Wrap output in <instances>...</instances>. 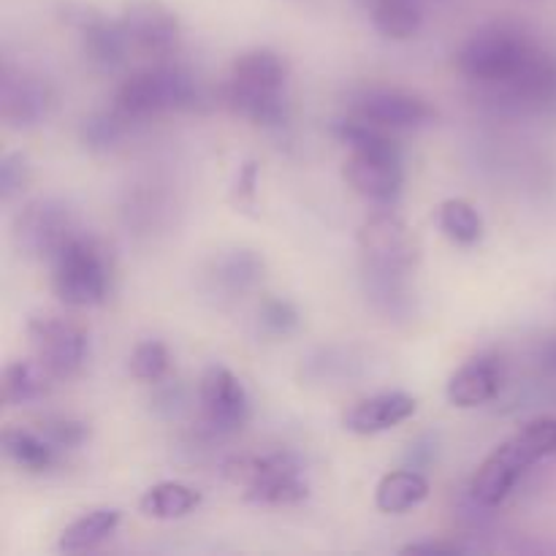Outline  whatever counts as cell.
<instances>
[{
	"label": "cell",
	"mask_w": 556,
	"mask_h": 556,
	"mask_svg": "<svg viewBox=\"0 0 556 556\" xmlns=\"http://www.w3.org/2000/svg\"><path fill=\"white\" fill-rule=\"evenodd\" d=\"M288 76L291 65L280 52L269 47L248 49L233 60L231 74L220 87L223 106L261 128H280L291 114L286 98Z\"/></svg>",
	"instance_id": "6da1fadb"
},
{
	"label": "cell",
	"mask_w": 556,
	"mask_h": 556,
	"mask_svg": "<svg viewBox=\"0 0 556 556\" xmlns=\"http://www.w3.org/2000/svg\"><path fill=\"white\" fill-rule=\"evenodd\" d=\"M541 43L514 22H492L472 33L456 52V68L465 79L483 87L508 85L538 54Z\"/></svg>",
	"instance_id": "7a4b0ae2"
},
{
	"label": "cell",
	"mask_w": 556,
	"mask_h": 556,
	"mask_svg": "<svg viewBox=\"0 0 556 556\" xmlns=\"http://www.w3.org/2000/svg\"><path fill=\"white\" fill-rule=\"evenodd\" d=\"M556 456V421L554 418H538L521 427L510 440L483 459L478 472L470 481V497L481 508H494L503 503L519 478L538 465L541 459Z\"/></svg>",
	"instance_id": "3957f363"
},
{
	"label": "cell",
	"mask_w": 556,
	"mask_h": 556,
	"mask_svg": "<svg viewBox=\"0 0 556 556\" xmlns=\"http://www.w3.org/2000/svg\"><path fill=\"white\" fill-rule=\"evenodd\" d=\"M204 103L206 96L201 81L188 68L166 60L130 74L114 96V106L134 119L168 112H199Z\"/></svg>",
	"instance_id": "277c9868"
},
{
	"label": "cell",
	"mask_w": 556,
	"mask_h": 556,
	"mask_svg": "<svg viewBox=\"0 0 556 556\" xmlns=\"http://www.w3.org/2000/svg\"><path fill=\"white\" fill-rule=\"evenodd\" d=\"M49 266H52V291L65 307H98L112 293V255L87 231L68 239L49 258Z\"/></svg>",
	"instance_id": "5b68a950"
},
{
	"label": "cell",
	"mask_w": 556,
	"mask_h": 556,
	"mask_svg": "<svg viewBox=\"0 0 556 556\" xmlns=\"http://www.w3.org/2000/svg\"><path fill=\"white\" fill-rule=\"evenodd\" d=\"M223 476L244 489V500L255 505H296L309 494L304 462L286 448L231 456Z\"/></svg>",
	"instance_id": "8992f818"
},
{
	"label": "cell",
	"mask_w": 556,
	"mask_h": 556,
	"mask_svg": "<svg viewBox=\"0 0 556 556\" xmlns=\"http://www.w3.org/2000/svg\"><path fill=\"white\" fill-rule=\"evenodd\" d=\"M79 231L85 228L63 199H36L22 206L14 217V242L27 258L49 261Z\"/></svg>",
	"instance_id": "52a82bcc"
},
{
	"label": "cell",
	"mask_w": 556,
	"mask_h": 556,
	"mask_svg": "<svg viewBox=\"0 0 556 556\" xmlns=\"http://www.w3.org/2000/svg\"><path fill=\"white\" fill-rule=\"evenodd\" d=\"M201 427L212 438H228L248 427L250 394L242 380L223 364H212L199 380Z\"/></svg>",
	"instance_id": "ba28073f"
},
{
	"label": "cell",
	"mask_w": 556,
	"mask_h": 556,
	"mask_svg": "<svg viewBox=\"0 0 556 556\" xmlns=\"http://www.w3.org/2000/svg\"><path fill=\"white\" fill-rule=\"evenodd\" d=\"M60 16L79 33L81 54H85L92 68L112 74V71L123 68L125 60L134 52L123 22L109 20L106 14H101L92 5L65 3L60 9Z\"/></svg>",
	"instance_id": "9c48e42d"
},
{
	"label": "cell",
	"mask_w": 556,
	"mask_h": 556,
	"mask_svg": "<svg viewBox=\"0 0 556 556\" xmlns=\"http://www.w3.org/2000/svg\"><path fill=\"white\" fill-rule=\"evenodd\" d=\"M27 337L36 358L47 364L58 380H71L87 362V331L79 324L58 315H36L27 324Z\"/></svg>",
	"instance_id": "30bf717a"
},
{
	"label": "cell",
	"mask_w": 556,
	"mask_h": 556,
	"mask_svg": "<svg viewBox=\"0 0 556 556\" xmlns=\"http://www.w3.org/2000/svg\"><path fill=\"white\" fill-rule=\"evenodd\" d=\"M389 130H416L434 123L438 112L427 98L402 87H362L353 92L351 112Z\"/></svg>",
	"instance_id": "8fae6325"
},
{
	"label": "cell",
	"mask_w": 556,
	"mask_h": 556,
	"mask_svg": "<svg viewBox=\"0 0 556 556\" xmlns=\"http://www.w3.org/2000/svg\"><path fill=\"white\" fill-rule=\"evenodd\" d=\"M119 22L128 33L134 52L152 58L155 63L174 58L182 43L179 16L161 0H130L119 14Z\"/></svg>",
	"instance_id": "7c38bea8"
},
{
	"label": "cell",
	"mask_w": 556,
	"mask_h": 556,
	"mask_svg": "<svg viewBox=\"0 0 556 556\" xmlns=\"http://www.w3.org/2000/svg\"><path fill=\"white\" fill-rule=\"evenodd\" d=\"M54 90L41 74L3 65L0 74V117L9 128L27 130L52 114Z\"/></svg>",
	"instance_id": "4fadbf2b"
},
{
	"label": "cell",
	"mask_w": 556,
	"mask_h": 556,
	"mask_svg": "<svg viewBox=\"0 0 556 556\" xmlns=\"http://www.w3.org/2000/svg\"><path fill=\"white\" fill-rule=\"evenodd\" d=\"M358 250L369 264L416 269L418 242L407 223L394 212H375L358 228Z\"/></svg>",
	"instance_id": "5bb4252c"
},
{
	"label": "cell",
	"mask_w": 556,
	"mask_h": 556,
	"mask_svg": "<svg viewBox=\"0 0 556 556\" xmlns=\"http://www.w3.org/2000/svg\"><path fill=\"white\" fill-rule=\"evenodd\" d=\"M342 177L348 188L372 204L391 206L405 188L402 155H380V152H351L342 163Z\"/></svg>",
	"instance_id": "9a60e30c"
},
{
	"label": "cell",
	"mask_w": 556,
	"mask_h": 556,
	"mask_svg": "<svg viewBox=\"0 0 556 556\" xmlns=\"http://www.w3.org/2000/svg\"><path fill=\"white\" fill-rule=\"evenodd\" d=\"M264 258L250 248L223 250L206 266V288H210L212 296L223 299V302H239V299H244L264 282Z\"/></svg>",
	"instance_id": "2e32d148"
},
{
	"label": "cell",
	"mask_w": 556,
	"mask_h": 556,
	"mask_svg": "<svg viewBox=\"0 0 556 556\" xmlns=\"http://www.w3.org/2000/svg\"><path fill=\"white\" fill-rule=\"evenodd\" d=\"M416 396L405 394V391H380V394L353 402L342 416V427L351 434L369 438V434H383L400 427L407 418L416 416Z\"/></svg>",
	"instance_id": "e0dca14e"
},
{
	"label": "cell",
	"mask_w": 556,
	"mask_h": 556,
	"mask_svg": "<svg viewBox=\"0 0 556 556\" xmlns=\"http://www.w3.org/2000/svg\"><path fill=\"white\" fill-rule=\"evenodd\" d=\"M410 275L413 269H396V266H380L364 261L362 282L369 304L391 320L413 318V313H416V291H413Z\"/></svg>",
	"instance_id": "ac0fdd59"
},
{
	"label": "cell",
	"mask_w": 556,
	"mask_h": 556,
	"mask_svg": "<svg viewBox=\"0 0 556 556\" xmlns=\"http://www.w3.org/2000/svg\"><path fill=\"white\" fill-rule=\"evenodd\" d=\"M503 364L494 353H478L470 362L462 364L454 375H451L445 394L454 407L470 410V407L486 405L503 389Z\"/></svg>",
	"instance_id": "d6986e66"
},
{
	"label": "cell",
	"mask_w": 556,
	"mask_h": 556,
	"mask_svg": "<svg viewBox=\"0 0 556 556\" xmlns=\"http://www.w3.org/2000/svg\"><path fill=\"white\" fill-rule=\"evenodd\" d=\"M54 380L58 378L41 358H16L3 369V402L9 407H20L43 400L52 391Z\"/></svg>",
	"instance_id": "ffe728a7"
},
{
	"label": "cell",
	"mask_w": 556,
	"mask_h": 556,
	"mask_svg": "<svg viewBox=\"0 0 556 556\" xmlns=\"http://www.w3.org/2000/svg\"><path fill=\"white\" fill-rule=\"evenodd\" d=\"M119 514L117 508H92L87 514H81L79 519L71 521L63 532H60L58 552L63 554H81L92 552V548L101 546L103 541L114 535V530L119 527Z\"/></svg>",
	"instance_id": "44dd1931"
},
{
	"label": "cell",
	"mask_w": 556,
	"mask_h": 556,
	"mask_svg": "<svg viewBox=\"0 0 556 556\" xmlns=\"http://www.w3.org/2000/svg\"><path fill=\"white\" fill-rule=\"evenodd\" d=\"M0 443H3L5 459H11L25 472H36L38 476V472H49L58 465L60 451L38 429L9 427L3 438H0Z\"/></svg>",
	"instance_id": "7402d4cb"
},
{
	"label": "cell",
	"mask_w": 556,
	"mask_h": 556,
	"mask_svg": "<svg viewBox=\"0 0 556 556\" xmlns=\"http://www.w3.org/2000/svg\"><path fill=\"white\" fill-rule=\"evenodd\" d=\"M375 30L391 41H407L424 25V0H362Z\"/></svg>",
	"instance_id": "603a6c76"
},
{
	"label": "cell",
	"mask_w": 556,
	"mask_h": 556,
	"mask_svg": "<svg viewBox=\"0 0 556 556\" xmlns=\"http://www.w3.org/2000/svg\"><path fill=\"white\" fill-rule=\"evenodd\" d=\"M427 497L429 481L424 478V472L410 470V467L383 476L380 478L378 489H375V505H378V510L391 516H400L418 508Z\"/></svg>",
	"instance_id": "cb8c5ba5"
},
{
	"label": "cell",
	"mask_w": 556,
	"mask_h": 556,
	"mask_svg": "<svg viewBox=\"0 0 556 556\" xmlns=\"http://www.w3.org/2000/svg\"><path fill=\"white\" fill-rule=\"evenodd\" d=\"M201 505V494L193 486L179 481H163L147 489L139 500V510L147 519L174 521L185 519Z\"/></svg>",
	"instance_id": "d4e9b609"
},
{
	"label": "cell",
	"mask_w": 556,
	"mask_h": 556,
	"mask_svg": "<svg viewBox=\"0 0 556 556\" xmlns=\"http://www.w3.org/2000/svg\"><path fill=\"white\" fill-rule=\"evenodd\" d=\"M331 134L340 144H345L351 152H380V155H402L400 141L391 136L389 128L369 123V119L348 114V117L334 119Z\"/></svg>",
	"instance_id": "484cf974"
},
{
	"label": "cell",
	"mask_w": 556,
	"mask_h": 556,
	"mask_svg": "<svg viewBox=\"0 0 556 556\" xmlns=\"http://www.w3.org/2000/svg\"><path fill=\"white\" fill-rule=\"evenodd\" d=\"M438 226L448 242L472 248L483 239V217L467 199H445L438 206Z\"/></svg>",
	"instance_id": "4316f807"
},
{
	"label": "cell",
	"mask_w": 556,
	"mask_h": 556,
	"mask_svg": "<svg viewBox=\"0 0 556 556\" xmlns=\"http://www.w3.org/2000/svg\"><path fill=\"white\" fill-rule=\"evenodd\" d=\"M136 119L128 117L125 112H119L117 106L112 112H96L90 117L81 119L79 125V141L90 152H112L123 144V139L128 136L130 125Z\"/></svg>",
	"instance_id": "83f0119b"
},
{
	"label": "cell",
	"mask_w": 556,
	"mask_h": 556,
	"mask_svg": "<svg viewBox=\"0 0 556 556\" xmlns=\"http://www.w3.org/2000/svg\"><path fill=\"white\" fill-rule=\"evenodd\" d=\"M130 375L141 383H161L166 380L168 369H172V353H168L166 342L161 340H141L130 353Z\"/></svg>",
	"instance_id": "f1b7e54d"
},
{
	"label": "cell",
	"mask_w": 556,
	"mask_h": 556,
	"mask_svg": "<svg viewBox=\"0 0 556 556\" xmlns=\"http://www.w3.org/2000/svg\"><path fill=\"white\" fill-rule=\"evenodd\" d=\"M258 326L266 337L271 340H286V337L296 334L302 326V313L296 304L280 296H266L258 307Z\"/></svg>",
	"instance_id": "f546056e"
},
{
	"label": "cell",
	"mask_w": 556,
	"mask_h": 556,
	"mask_svg": "<svg viewBox=\"0 0 556 556\" xmlns=\"http://www.w3.org/2000/svg\"><path fill=\"white\" fill-rule=\"evenodd\" d=\"M38 432L58 451H76L90 440V424L74 416H43Z\"/></svg>",
	"instance_id": "4dcf8cb0"
},
{
	"label": "cell",
	"mask_w": 556,
	"mask_h": 556,
	"mask_svg": "<svg viewBox=\"0 0 556 556\" xmlns=\"http://www.w3.org/2000/svg\"><path fill=\"white\" fill-rule=\"evenodd\" d=\"M33 179V166L30 157L25 152H5L0 157V199L9 204V201L20 199L27 190Z\"/></svg>",
	"instance_id": "1f68e13d"
},
{
	"label": "cell",
	"mask_w": 556,
	"mask_h": 556,
	"mask_svg": "<svg viewBox=\"0 0 556 556\" xmlns=\"http://www.w3.org/2000/svg\"><path fill=\"white\" fill-rule=\"evenodd\" d=\"M155 394H152V410L155 416L166 418V421H174V418L182 416L188 410V391H185L182 383H172V380H161L155 383Z\"/></svg>",
	"instance_id": "d6a6232c"
},
{
	"label": "cell",
	"mask_w": 556,
	"mask_h": 556,
	"mask_svg": "<svg viewBox=\"0 0 556 556\" xmlns=\"http://www.w3.org/2000/svg\"><path fill=\"white\" fill-rule=\"evenodd\" d=\"M255 188H258V163L244 161L239 166L237 179L231 188V201L237 206H253L255 204Z\"/></svg>",
	"instance_id": "836d02e7"
},
{
	"label": "cell",
	"mask_w": 556,
	"mask_h": 556,
	"mask_svg": "<svg viewBox=\"0 0 556 556\" xmlns=\"http://www.w3.org/2000/svg\"><path fill=\"white\" fill-rule=\"evenodd\" d=\"M438 456V434L427 432V434H418L410 445H407V454H405V467L410 470H427L429 465L434 462Z\"/></svg>",
	"instance_id": "e575fe53"
},
{
	"label": "cell",
	"mask_w": 556,
	"mask_h": 556,
	"mask_svg": "<svg viewBox=\"0 0 556 556\" xmlns=\"http://www.w3.org/2000/svg\"><path fill=\"white\" fill-rule=\"evenodd\" d=\"M462 552H467V548L459 546V543H443V541H421V543H410V546L402 548V554H429V556H434V554L451 556V554H462Z\"/></svg>",
	"instance_id": "d590c367"
},
{
	"label": "cell",
	"mask_w": 556,
	"mask_h": 556,
	"mask_svg": "<svg viewBox=\"0 0 556 556\" xmlns=\"http://www.w3.org/2000/svg\"><path fill=\"white\" fill-rule=\"evenodd\" d=\"M535 362L543 372L556 375V337H548V340L541 342V348L535 353Z\"/></svg>",
	"instance_id": "8d00e7d4"
},
{
	"label": "cell",
	"mask_w": 556,
	"mask_h": 556,
	"mask_svg": "<svg viewBox=\"0 0 556 556\" xmlns=\"http://www.w3.org/2000/svg\"><path fill=\"white\" fill-rule=\"evenodd\" d=\"M288 3H296V5H315L318 0H288Z\"/></svg>",
	"instance_id": "74e56055"
}]
</instances>
